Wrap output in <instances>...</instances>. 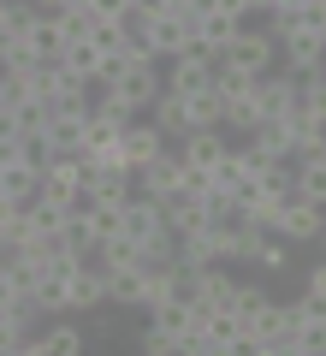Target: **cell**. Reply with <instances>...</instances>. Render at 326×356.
<instances>
[{
	"mask_svg": "<svg viewBox=\"0 0 326 356\" xmlns=\"http://www.w3.org/2000/svg\"><path fill=\"white\" fill-rule=\"evenodd\" d=\"M107 89H113L119 102L131 107V113H149V107L161 102V89H166V77H161V60H131V65H125V72H119Z\"/></svg>",
	"mask_w": 326,
	"mask_h": 356,
	"instance_id": "1",
	"label": "cell"
},
{
	"mask_svg": "<svg viewBox=\"0 0 326 356\" xmlns=\"http://www.w3.org/2000/svg\"><path fill=\"white\" fill-rule=\"evenodd\" d=\"M250 24V18H238V13H220L213 0H202L196 13H190V42L196 48H208V54H226L231 42H238V30Z\"/></svg>",
	"mask_w": 326,
	"mask_h": 356,
	"instance_id": "2",
	"label": "cell"
},
{
	"mask_svg": "<svg viewBox=\"0 0 326 356\" xmlns=\"http://www.w3.org/2000/svg\"><path fill=\"white\" fill-rule=\"evenodd\" d=\"M220 60H231V65H243V72L261 77V72H273V65H279V36H273L267 24H243L238 42H231Z\"/></svg>",
	"mask_w": 326,
	"mask_h": 356,
	"instance_id": "3",
	"label": "cell"
},
{
	"mask_svg": "<svg viewBox=\"0 0 326 356\" xmlns=\"http://www.w3.org/2000/svg\"><path fill=\"white\" fill-rule=\"evenodd\" d=\"M213 60H220V54H208V48H196V42H190L184 54H172V60H166V89H178V95H196V89H208L213 83Z\"/></svg>",
	"mask_w": 326,
	"mask_h": 356,
	"instance_id": "4",
	"label": "cell"
},
{
	"mask_svg": "<svg viewBox=\"0 0 326 356\" xmlns=\"http://www.w3.org/2000/svg\"><path fill=\"white\" fill-rule=\"evenodd\" d=\"M172 191H184V154L178 149H161L154 161L137 166V196H154V202H166Z\"/></svg>",
	"mask_w": 326,
	"mask_h": 356,
	"instance_id": "5",
	"label": "cell"
},
{
	"mask_svg": "<svg viewBox=\"0 0 326 356\" xmlns=\"http://www.w3.org/2000/svg\"><path fill=\"white\" fill-rule=\"evenodd\" d=\"M161 214H166V232H172V238H190V232H208L213 208H208V196H196V191H172L161 202Z\"/></svg>",
	"mask_w": 326,
	"mask_h": 356,
	"instance_id": "6",
	"label": "cell"
},
{
	"mask_svg": "<svg viewBox=\"0 0 326 356\" xmlns=\"http://www.w3.org/2000/svg\"><path fill=\"white\" fill-rule=\"evenodd\" d=\"M149 327H161V332H172L178 344H190V339H196V327H202V309L190 303V297L172 291V297H161V303L149 309Z\"/></svg>",
	"mask_w": 326,
	"mask_h": 356,
	"instance_id": "7",
	"label": "cell"
},
{
	"mask_svg": "<svg viewBox=\"0 0 326 356\" xmlns=\"http://www.w3.org/2000/svg\"><path fill=\"white\" fill-rule=\"evenodd\" d=\"M250 95H255V107H261V119H279V113H291V107H297V77L273 65V72L255 77Z\"/></svg>",
	"mask_w": 326,
	"mask_h": 356,
	"instance_id": "8",
	"label": "cell"
},
{
	"mask_svg": "<svg viewBox=\"0 0 326 356\" xmlns=\"http://www.w3.org/2000/svg\"><path fill=\"white\" fill-rule=\"evenodd\" d=\"M119 149L131 154V166H142V161H154L161 149H172V143H166V131L154 125L149 113H137V119H125V131H119Z\"/></svg>",
	"mask_w": 326,
	"mask_h": 356,
	"instance_id": "9",
	"label": "cell"
},
{
	"mask_svg": "<svg viewBox=\"0 0 326 356\" xmlns=\"http://www.w3.org/2000/svg\"><path fill=\"white\" fill-rule=\"evenodd\" d=\"M320 226H326V208L320 202H302V196H291L285 214H279V238H285V243H314Z\"/></svg>",
	"mask_w": 326,
	"mask_h": 356,
	"instance_id": "10",
	"label": "cell"
},
{
	"mask_svg": "<svg viewBox=\"0 0 326 356\" xmlns=\"http://www.w3.org/2000/svg\"><path fill=\"white\" fill-rule=\"evenodd\" d=\"M42 191L65 196V202L77 208V191H83V154H48V161H42Z\"/></svg>",
	"mask_w": 326,
	"mask_h": 356,
	"instance_id": "11",
	"label": "cell"
},
{
	"mask_svg": "<svg viewBox=\"0 0 326 356\" xmlns=\"http://www.w3.org/2000/svg\"><path fill=\"white\" fill-rule=\"evenodd\" d=\"M83 119H89V107H48V149L83 154Z\"/></svg>",
	"mask_w": 326,
	"mask_h": 356,
	"instance_id": "12",
	"label": "cell"
},
{
	"mask_svg": "<svg viewBox=\"0 0 326 356\" xmlns=\"http://www.w3.org/2000/svg\"><path fill=\"white\" fill-rule=\"evenodd\" d=\"M172 149L184 154V166H190V172H208V166L231 149V137H226L220 125H213V131H190V137H184V143H172Z\"/></svg>",
	"mask_w": 326,
	"mask_h": 356,
	"instance_id": "13",
	"label": "cell"
},
{
	"mask_svg": "<svg viewBox=\"0 0 326 356\" xmlns=\"http://www.w3.org/2000/svg\"><path fill=\"white\" fill-rule=\"evenodd\" d=\"M231 297H238V280L226 273V261H208L196 273V309H231Z\"/></svg>",
	"mask_w": 326,
	"mask_h": 356,
	"instance_id": "14",
	"label": "cell"
},
{
	"mask_svg": "<svg viewBox=\"0 0 326 356\" xmlns=\"http://www.w3.org/2000/svg\"><path fill=\"white\" fill-rule=\"evenodd\" d=\"M125 232L137 243H154L166 232V214H161V202H154V196H131L125 202Z\"/></svg>",
	"mask_w": 326,
	"mask_h": 356,
	"instance_id": "15",
	"label": "cell"
},
{
	"mask_svg": "<svg viewBox=\"0 0 326 356\" xmlns=\"http://www.w3.org/2000/svg\"><path fill=\"white\" fill-rule=\"evenodd\" d=\"M243 327H250V332H243V344H250V339H285V332H291V303L267 297L255 315H243Z\"/></svg>",
	"mask_w": 326,
	"mask_h": 356,
	"instance_id": "16",
	"label": "cell"
},
{
	"mask_svg": "<svg viewBox=\"0 0 326 356\" xmlns=\"http://www.w3.org/2000/svg\"><path fill=\"white\" fill-rule=\"evenodd\" d=\"M149 119L166 131V143H184V137H190V107H184L178 89H161V102L149 107Z\"/></svg>",
	"mask_w": 326,
	"mask_h": 356,
	"instance_id": "17",
	"label": "cell"
},
{
	"mask_svg": "<svg viewBox=\"0 0 326 356\" xmlns=\"http://www.w3.org/2000/svg\"><path fill=\"white\" fill-rule=\"evenodd\" d=\"M0 191L13 196V202H30V196L42 191V161H24V154L6 161V166H0Z\"/></svg>",
	"mask_w": 326,
	"mask_h": 356,
	"instance_id": "18",
	"label": "cell"
},
{
	"mask_svg": "<svg viewBox=\"0 0 326 356\" xmlns=\"http://www.w3.org/2000/svg\"><path fill=\"white\" fill-rule=\"evenodd\" d=\"M184 107H190V131H226V95H220V89H196V95H184Z\"/></svg>",
	"mask_w": 326,
	"mask_h": 356,
	"instance_id": "19",
	"label": "cell"
},
{
	"mask_svg": "<svg viewBox=\"0 0 326 356\" xmlns=\"http://www.w3.org/2000/svg\"><path fill=\"white\" fill-rule=\"evenodd\" d=\"M142 285H149V267H113L107 273V303L142 309Z\"/></svg>",
	"mask_w": 326,
	"mask_h": 356,
	"instance_id": "20",
	"label": "cell"
},
{
	"mask_svg": "<svg viewBox=\"0 0 326 356\" xmlns=\"http://www.w3.org/2000/svg\"><path fill=\"white\" fill-rule=\"evenodd\" d=\"M42 339H48V356H77L83 350V327H77V315H54V321H42Z\"/></svg>",
	"mask_w": 326,
	"mask_h": 356,
	"instance_id": "21",
	"label": "cell"
},
{
	"mask_svg": "<svg viewBox=\"0 0 326 356\" xmlns=\"http://www.w3.org/2000/svg\"><path fill=\"white\" fill-rule=\"evenodd\" d=\"M297 196H302V202H320V208H326V149H320V154H302V161H297Z\"/></svg>",
	"mask_w": 326,
	"mask_h": 356,
	"instance_id": "22",
	"label": "cell"
},
{
	"mask_svg": "<svg viewBox=\"0 0 326 356\" xmlns=\"http://www.w3.org/2000/svg\"><path fill=\"white\" fill-rule=\"evenodd\" d=\"M89 42H95L101 54H125L131 24H125V18H95V13H89Z\"/></svg>",
	"mask_w": 326,
	"mask_h": 356,
	"instance_id": "23",
	"label": "cell"
},
{
	"mask_svg": "<svg viewBox=\"0 0 326 356\" xmlns=\"http://www.w3.org/2000/svg\"><path fill=\"white\" fill-rule=\"evenodd\" d=\"M255 125H261V107H255V95H231V102H226V137H250Z\"/></svg>",
	"mask_w": 326,
	"mask_h": 356,
	"instance_id": "24",
	"label": "cell"
},
{
	"mask_svg": "<svg viewBox=\"0 0 326 356\" xmlns=\"http://www.w3.org/2000/svg\"><path fill=\"white\" fill-rule=\"evenodd\" d=\"M213 89H220V95H250L255 89V72H243V65H231V60H213Z\"/></svg>",
	"mask_w": 326,
	"mask_h": 356,
	"instance_id": "25",
	"label": "cell"
},
{
	"mask_svg": "<svg viewBox=\"0 0 326 356\" xmlns=\"http://www.w3.org/2000/svg\"><path fill=\"white\" fill-rule=\"evenodd\" d=\"M250 267H261V273H291V243L279 238V232H267L261 238V250H255V261Z\"/></svg>",
	"mask_w": 326,
	"mask_h": 356,
	"instance_id": "26",
	"label": "cell"
},
{
	"mask_svg": "<svg viewBox=\"0 0 326 356\" xmlns=\"http://www.w3.org/2000/svg\"><path fill=\"white\" fill-rule=\"evenodd\" d=\"M291 356H326V321H297L291 327Z\"/></svg>",
	"mask_w": 326,
	"mask_h": 356,
	"instance_id": "27",
	"label": "cell"
},
{
	"mask_svg": "<svg viewBox=\"0 0 326 356\" xmlns=\"http://www.w3.org/2000/svg\"><path fill=\"white\" fill-rule=\"evenodd\" d=\"M297 107H302L309 119H320V125H326V77H320V72H309V77L297 83Z\"/></svg>",
	"mask_w": 326,
	"mask_h": 356,
	"instance_id": "28",
	"label": "cell"
},
{
	"mask_svg": "<svg viewBox=\"0 0 326 356\" xmlns=\"http://www.w3.org/2000/svg\"><path fill=\"white\" fill-rule=\"evenodd\" d=\"M137 350L142 356H184V344H178L172 332H161V327H142L137 332Z\"/></svg>",
	"mask_w": 326,
	"mask_h": 356,
	"instance_id": "29",
	"label": "cell"
},
{
	"mask_svg": "<svg viewBox=\"0 0 326 356\" xmlns=\"http://www.w3.org/2000/svg\"><path fill=\"white\" fill-rule=\"evenodd\" d=\"M267 297H273L267 285H238V297H231V309H238V315H255V309H261Z\"/></svg>",
	"mask_w": 326,
	"mask_h": 356,
	"instance_id": "30",
	"label": "cell"
},
{
	"mask_svg": "<svg viewBox=\"0 0 326 356\" xmlns=\"http://www.w3.org/2000/svg\"><path fill=\"white\" fill-rule=\"evenodd\" d=\"M30 13H36L30 0H0V36H6V30H18V24L30 18Z\"/></svg>",
	"mask_w": 326,
	"mask_h": 356,
	"instance_id": "31",
	"label": "cell"
},
{
	"mask_svg": "<svg viewBox=\"0 0 326 356\" xmlns=\"http://www.w3.org/2000/svg\"><path fill=\"white\" fill-rule=\"evenodd\" d=\"M131 6H137V0H89V13H95V18H125Z\"/></svg>",
	"mask_w": 326,
	"mask_h": 356,
	"instance_id": "32",
	"label": "cell"
},
{
	"mask_svg": "<svg viewBox=\"0 0 326 356\" xmlns=\"http://www.w3.org/2000/svg\"><path fill=\"white\" fill-rule=\"evenodd\" d=\"M302 291H314V297H326V255H320V261L309 267V280H302Z\"/></svg>",
	"mask_w": 326,
	"mask_h": 356,
	"instance_id": "33",
	"label": "cell"
},
{
	"mask_svg": "<svg viewBox=\"0 0 326 356\" xmlns=\"http://www.w3.org/2000/svg\"><path fill=\"white\" fill-rule=\"evenodd\" d=\"M149 6H154V13H196L202 0H149Z\"/></svg>",
	"mask_w": 326,
	"mask_h": 356,
	"instance_id": "34",
	"label": "cell"
},
{
	"mask_svg": "<svg viewBox=\"0 0 326 356\" xmlns=\"http://www.w3.org/2000/svg\"><path fill=\"white\" fill-rule=\"evenodd\" d=\"M220 13H238V18H250V0H213Z\"/></svg>",
	"mask_w": 326,
	"mask_h": 356,
	"instance_id": "35",
	"label": "cell"
},
{
	"mask_svg": "<svg viewBox=\"0 0 326 356\" xmlns=\"http://www.w3.org/2000/svg\"><path fill=\"white\" fill-rule=\"evenodd\" d=\"M309 0H273V13H302Z\"/></svg>",
	"mask_w": 326,
	"mask_h": 356,
	"instance_id": "36",
	"label": "cell"
},
{
	"mask_svg": "<svg viewBox=\"0 0 326 356\" xmlns=\"http://www.w3.org/2000/svg\"><path fill=\"white\" fill-rule=\"evenodd\" d=\"M250 13H273V0H250Z\"/></svg>",
	"mask_w": 326,
	"mask_h": 356,
	"instance_id": "37",
	"label": "cell"
},
{
	"mask_svg": "<svg viewBox=\"0 0 326 356\" xmlns=\"http://www.w3.org/2000/svg\"><path fill=\"white\" fill-rule=\"evenodd\" d=\"M314 243H320V255H326V226H320V238H314Z\"/></svg>",
	"mask_w": 326,
	"mask_h": 356,
	"instance_id": "38",
	"label": "cell"
},
{
	"mask_svg": "<svg viewBox=\"0 0 326 356\" xmlns=\"http://www.w3.org/2000/svg\"><path fill=\"white\" fill-rule=\"evenodd\" d=\"M320 30H326V24H320Z\"/></svg>",
	"mask_w": 326,
	"mask_h": 356,
	"instance_id": "39",
	"label": "cell"
}]
</instances>
